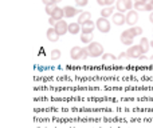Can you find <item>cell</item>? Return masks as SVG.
Instances as JSON below:
<instances>
[{"label": "cell", "mask_w": 153, "mask_h": 128, "mask_svg": "<svg viewBox=\"0 0 153 128\" xmlns=\"http://www.w3.org/2000/svg\"><path fill=\"white\" fill-rule=\"evenodd\" d=\"M87 51H89V56L90 58H100L103 56V47L101 43H90L87 45Z\"/></svg>", "instance_id": "cell-1"}, {"label": "cell", "mask_w": 153, "mask_h": 128, "mask_svg": "<svg viewBox=\"0 0 153 128\" xmlns=\"http://www.w3.org/2000/svg\"><path fill=\"white\" fill-rule=\"evenodd\" d=\"M126 55L129 59H141V56H144V51L140 45H130L129 50L126 51Z\"/></svg>", "instance_id": "cell-2"}, {"label": "cell", "mask_w": 153, "mask_h": 128, "mask_svg": "<svg viewBox=\"0 0 153 128\" xmlns=\"http://www.w3.org/2000/svg\"><path fill=\"white\" fill-rule=\"evenodd\" d=\"M95 27H97V29L100 32L108 34V32L110 31V21L105 18H100L97 21H95Z\"/></svg>", "instance_id": "cell-3"}, {"label": "cell", "mask_w": 153, "mask_h": 128, "mask_svg": "<svg viewBox=\"0 0 153 128\" xmlns=\"http://www.w3.org/2000/svg\"><path fill=\"white\" fill-rule=\"evenodd\" d=\"M54 28H55V31L58 32L59 36H62V35H65V34H67V32H69V24H67L65 20H59L58 23L55 24V27H54Z\"/></svg>", "instance_id": "cell-4"}, {"label": "cell", "mask_w": 153, "mask_h": 128, "mask_svg": "<svg viewBox=\"0 0 153 128\" xmlns=\"http://www.w3.org/2000/svg\"><path fill=\"white\" fill-rule=\"evenodd\" d=\"M137 21H138L137 11H128V13H126V24H129L130 27H134Z\"/></svg>", "instance_id": "cell-5"}, {"label": "cell", "mask_w": 153, "mask_h": 128, "mask_svg": "<svg viewBox=\"0 0 153 128\" xmlns=\"http://www.w3.org/2000/svg\"><path fill=\"white\" fill-rule=\"evenodd\" d=\"M122 34L129 36V37H132V39H134L136 36H140V35L143 34V28H141V27H130L129 29L124 31Z\"/></svg>", "instance_id": "cell-6"}, {"label": "cell", "mask_w": 153, "mask_h": 128, "mask_svg": "<svg viewBox=\"0 0 153 128\" xmlns=\"http://www.w3.org/2000/svg\"><path fill=\"white\" fill-rule=\"evenodd\" d=\"M46 36H47V40H50L51 43H56L59 40V35H58V32L55 31V28H54V27H51V28L47 29Z\"/></svg>", "instance_id": "cell-7"}, {"label": "cell", "mask_w": 153, "mask_h": 128, "mask_svg": "<svg viewBox=\"0 0 153 128\" xmlns=\"http://www.w3.org/2000/svg\"><path fill=\"white\" fill-rule=\"evenodd\" d=\"M63 11H65V18H74L75 15H78L79 13V10L78 8H75V7H71V5H66V7L63 8ZM81 15V13H79Z\"/></svg>", "instance_id": "cell-8"}, {"label": "cell", "mask_w": 153, "mask_h": 128, "mask_svg": "<svg viewBox=\"0 0 153 128\" xmlns=\"http://www.w3.org/2000/svg\"><path fill=\"white\" fill-rule=\"evenodd\" d=\"M111 20H113V23L116 24V26H122V24L126 23V16L121 12H117L113 15V19H111Z\"/></svg>", "instance_id": "cell-9"}, {"label": "cell", "mask_w": 153, "mask_h": 128, "mask_svg": "<svg viewBox=\"0 0 153 128\" xmlns=\"http://www.w3.org/2000/svg\"><path fill=\"white\" fill-rule=\"evenodd\" d=\"M82 34H93V29L95 28V24H94V21H91V20H89V21H86L85 24H82Z\"/></svg>", "instance_id": "cell-10"}, {"label": "cell", "mask_w": 153, "mask_h": 128, "mask_svg": "<svg viewBox=\"0 0 153 128\" xmlns=\"http://www.w3.org/2000/svg\"><path fill=\"white\" fill-rule=\"evenodd\" d=\"M81 53H82V48L81 47H73L70 50V56L73 60H79L81 59Z\"/></svg>", "instance_id": "cell-11"}, {"label": "cell", "mask_w": 153, "mask_h": 128, "mask_svg": "<svg viewBox=\"0 0 153 128\" xmlns=\"http://www.w3.org/2000/svg\"><path fill=\"white\" fill-rule=\"evenodd\" d=\"M51 18H54L55 20H63V18H65V11H63V8H59V7H56L55 8V11L53 12V15H51Z\"/></svg>", "instance_id": "cell-12"}, {"label": "cell", "mask_w": 153, "mask_h": 128, "mask_svg": "<svg viewBox=\"0 0 153 128\" xmlns=\"http://www.w3.org/2000/svg\"><path fill=\"white\" fill-rule=\"evenodd\" d=\"M89 20H91V13L90 12H87V11H83V12H81V15H79V19H78V21H79V24H85L86 21H89Z\"/></svg>", "instance_id": "cell-13"}, {"label": "cell", "mask_w": 153, "mask_h": 128, "mask_svg": "<svg viewBox=\"0 0 153 128\" xmlns=\"http://www.w3.org/2000/svg\"><path fill=\"white\" fill-rule=\"evenodd\" d=\"M79 29H82V27H81V24L79 23H70L69 24V32L71 35H76V34H79Z\"/></svg>", "instance_id": "cell-14"}, {"label": "cell", "mask_w": 153, "mask_h": 128, "mask_svg": "<svg viewBox=\"0 0 153 128\" xmlns=\"http://www.w3.org/2000/svg\"><path fill=\"white\" fill-rule=\"evenodd\" d=\"M140 45L141 48H143V51H144V53H146L149 51V48H151V42H149L146 37H141V40H140Z\"/></svg>", "instance_id": "cell-15"}, {"label": "cell", "mask_w": 153, "mask_h": 128, "mask_svg": "<svg viewBox=\"0 0 153 128\" xmlns=\"http://www.w3.org/2000/svg\"><path fill=\"white\" fill-rule=\"evenodd\" d=\"M113 11H114V7H113V5H110V7H105L102 11H101V18L108 19L109 16H111Z\"/></svg>", "instance_id": "cell-16"}, {"label": "cell", "mask_w": 153, "mask_h": 128, "mask_svg": "<svg viewBox=\"0 0 153 128\" xmlns=\"http://www.w3.org/2000/svg\"><path fill=\"white\" fill-rule=\"evenodd\" d=\"M93 37H94L93 34H81L82 43H85V44H87V45H89L90 43H93Z\"/></svg>", "instance_id": "cell-17"}, {"label": "cell", "mask_w": 153, "mask_h": 128, "mask_svg": "<svg viewBox=\"0 0 153 128\" xmlns=\"http://www.w3.org/2000/svg\"><path fill=\"white\" fill-rule=\"evenodd\" d=\"M120 40H121V43H122V44H125V45H132L133 42H134V39H132V37L126 36V35H124V34H121Z\"/></svg>", "instance_id": "cell-18"}, {"label": "cell", "mask_w": 153, "mask_h": 128, "mask_svg": "<svg viewBox=\"0 0 153 128\" xmlns=\"http://www.w3.org/2000/svg\"><path fill=\"white\" fill-rule=\"evenodd\" d=\"M116 8H117V11H120V12H121V13H124L125 11H128L126 4H125V1H124V0H117Z\"/></svg>", "instance_id": "cell-19"}, {"label": "cell", "mask_w": 153, "mask_h": 128, "mask_svg": "<svg viewBox=\"0 0 153 128\" xmlns=\"http://www.w3.org/2000/svg\"><path fill=\"white\" fill-rule=\"evenodd\" d=\"M55 8H56V4H50V5H46V13L47 15H53V12L55 11Z\"/></svg>", "instance_id": "cell-20"}, {"label": "cell", "mask_w": 153, "mask_h": 128, "mask_svg": "<svg viewBox=\"0 0 153 128\" xmlns=\"http://www.w3.org/2000/svg\"><path fill=\"white\" fill-rule=\"evenodd\" d=\"M59 58H61V51L59 50H53L51 51V59H53V60H58Z\"/></svg>", "instance_id": "cell-21"}, {"label": "cell", "mask_w": 153, "mask_h": 128, "mask_svg": "<svg viewBox=\"0 0 153 128\" xmlns=\"http://www.w3.org/2000/svg\"><path fill=\"white\" fill-rule=\"evenodd\" d=\"M145 4L146 3H134V11H145Z\"/></svg>", "instance_id": "cell-22"}, {"label": "cell", "mask_w": 153, "mask_h": 128, "mask_svg": "<svg viewBox=\"0 0 153 128\" xmlns=\"http://www.w3.org/2000/svg\"><path fill=\"white\" fill-rule=\"evenodd\" d=\"M89 58V51H87V47L82 48V53H81V59L79 60H85V59Z\"/></svg>", "instance_id": "cell-23"}, {"label": "cell", "mask_w": 153, "mask_h": 128, "mask_svg": "<svg viewBox=\"0 0 153 128\" xmlns=\"http://www.w3.org/2000/svg\"><path fill=\"white\" fill-rule=\"evenodd\" d=\"M102 59H103V60H116L117 58L114 55H111V53H103Z\"/></svg>", "instance_id": "cell-24"}, {"label": "cell", "mask_w": 153, "mask_h": 128, "mask_svg": "<svg viewBox=\"0 0 153 128\" xmlns=\"http://www.w3.org/2000/svg\"><path fill=\"white\" fill-rule=\"evenodd\" d=\"M87 3H89L87 0H75V4L78 5L79 8H81V7H85V5H87Z\"/></svg>", "instance_id": "cell-25"}, {"label": "cell", "mask_w": 153, "mask_h": 128, "mask_svg": "<svg viewBox=\"0 0 153 128\" xmlns=\"http://www.w3.org/2000/svg\"><path fill=\"white\" fill-rule=\"evenodd\" d=\"M48 23H50L51 27H55V24L58 23V20H55L54 18H51V16H50V19H48Z\"/></svg>", "instance_id": "cell-26"}, {"label": "cell", "mask_w": 153, "mask_h": 128, "mask_svg": "<svg viewBox=\"0 0 153 128\" xmlns=\"http://www.w3.org/2000/svg\"><path fill=\"white\" fill-rule=\"evenodd\" d=\"M145 11H151V12H153V7H152V4L149 1L145 4Z\"/></svg>", "instance_id": "cell-27"}, {"label": "cell", "mask_w": 153, "mask_h": 128, "mask_svg": "<svg viewBox=\"0 0 153 128\" xmlns=\"http://www.w3.org/2000/svg\"><path fill=\"white\" fill-rule=\"evenodd\" d=\"M114 1H117V0H106V5H109V7H110V5H113Z\"/></svg>", "instance_id": "cell-28"}, {"label": "cell", "mask_w": 153, "mask_h": 128, "mask_svg": "<svg viewBox=\"0 0 153 128\" xmlns=\"http://www.w3.org/2000/svg\"><path fill=\"white\" fill-rule=\"evenodd\" d=\"M97 3L100 5H106V0H97Z\"/></svg>", "instance_id": "cell-29"}, {"label": "cell", "mask_w": 153, "mask_h": 128, "mask_svg": "<svg viewBox=\"0 0 153 128\" xmlns=\"http://www.w3.org/2000/svg\"><path fill=\"white\" fill-rule=\"evenodd\" d=\"M43 3H45L46 5H50V4H54L53 0H43Z\"/></svg>", "instance_id": "cell-30"}, {"label": "cell", "mask_w": 153, "mask_h": 128, "mask_svg": "<svg viewBox=\"0 0 153 128\" xmlns=\"http://www.w3.org/2000/svg\"><path fill=\"white\" fill-rule=\"evenodd\" d=\"M124 58H128V55H126V52H122L121 55L118 56V59H124Z\"/></svg>", "instance_id": "cell-31"}, {"label": "cell", "mask_w": 153, "mask_h": 128, "mask_svg": "<svg viewBox=\"0 0 153 128\" xmlns=\"http://www.w3.org/2000/svg\"><path fill=\"white\" fill-rule=\"evenodd\" d=\"M134 3H148V0H134Z\"/></svg>", "instance_id": "cell-32"}, {"label": "cell", "mask_w": 153, "mask_h": 128, "mask_svg": "<svg viewBox=\"0 0 153 128\" xmlns=\"http://www.w3.org/2000/svg\"><path fill=\"white\" fill-rule=\"evenodd\" d=\"M149 21L153 23V12H151V15H149Z\"/></svg>", "instance_id": "cell-33"}, {"label": "cell", "mask_w": 153, "mask_h": 128, "mask_svg": "<svg viewBox=\"0 0 153 128\" xmlns=\"http://www.w3.org/2000/svg\"><path fill=\"white\" fill-rule=\"evenodd\" d=\"M61 1H62V0H53L54 4H58V3H61Z\"/></svg>", "instance_id": "cell-34"}, {"label": "cell", "mask_w": 153, "mask_h": 128, "mask_svg": "<svg viewBox=\"0 0 153 128\" xmlns=\"http://www.w3.org/2000/svg\"><path fill=\"white\" fill-rule=\"evenodd\" d=\"M149 3H151V4H152V7H153V0H149Z\"/></svg>", "instance_id": "cell-35"}, {"label": "cell", "mask_w": 153, "mask_h": 128, "mask_svg": "<svg viewBox=\"0 0 153 128\" xmlns=\"http://www.w3.org/2000/svg\"><path fill=\"white\" fill-rule=\"evenodd\" d=\"M151 47L153 48V40H152V42H151Z\"/></svg>", "instance_id": "cell-36"}, {"label": "cell", "mask_w": 153, "mask_h": 128, "mask_svg": "<svg viewBox=\"0 0 153 128\" xmlns=\"http://www.w3.org/2000/svg\"><path fill=\"white\" fill-rule=\"evenodd\" d=\"M151 59H152V60H153V56H152V58H151Z\"/></svg>", "instance_id": "cell-37"}, {"label": "cell", "mask_w": 153, "mask_h": 128, "mask_svg": "<svg viewBox=\"0 0 153 128\" xmlns=\"http://www.w3.org/2000/svg\"><path fill=\"white\" fill-rule=\"evenodd\" d=\"M148 1H149V0H148Z\"/></svg>", "instance_id": "cell-38"}]
</instances>
